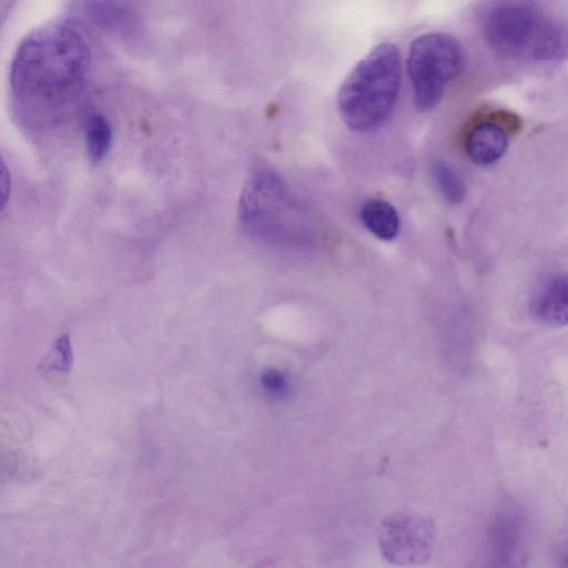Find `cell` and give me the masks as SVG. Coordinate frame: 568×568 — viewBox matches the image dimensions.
Returning <instances> with one entry per match:
<instances>
[{
    "mask_svg": "<svg viewBox=\"0 0 568 568\" xmlns=\"http://www.w3.org/2000/svg\"><path fill=\"white\" fill-rule=\"evenodd\" d=\"M90 50L69 26L43 27L19 45L10 70L18 113L37 129H53L80 104L90 72Z\"/></svg>",
    "mask_w": 568,
    "mask_h": 568,
    "instance_id": "cell-1",
    "label": "cell"
},
{
    "mask_svg": "<svg viewBox=\"0 0 568 568\" xmlns=\"http://www.w3.org/2000/svg\"><path fill=\"white\" fill-rule=\"evenodd\" d=\"M239 219L250 237L278 248H305L313 240L306 207L286 181L272 170H258L245 182L239 201Z\"/></svg>",
    "mask_w": 568,
    "mask_h": 568,
    "instance_id": "cell-2",
    "label": "cell"
},
{
    "mask_svg": "<svg viewBox=\"0 0 568 568\" xmlns=\"http://www.w3.org/2000/svg\"><path fill=\"white\" fill-rule=\"evenodd\" d=\"M481 30L490 49L508 59L551 61L568 55V29L525 0L489 7Z\"/></svg>",
    "mask_w": 568,
    "mask_h": 568,
    "instance_id": "cell-3",
    "label": "cell"
},
{
    "mask_svg": "<svg viewBox=\"0 0 568 568\" xmlns=\"http://www.w3.org/2000/svg\"><path fill=\"white\" fill-rule=\"evenodd\" d=\"M400 55L393 43L376 45L347 75L339 88L337 106L344 123L368 132L390 116L400 87Z\"/></svg>",
    "mask_w": 568,
    "mask_h": 568,
    "instance_id": "cell-4",
    "label": "cell"
},
{
    "mask_svg": "<svg viewBox=\"0 0 568 568\" xmlns=\"http://www.w3.org/2000/svg\"><path fill=\"white\" fill-rule=\"evenodd\" d=\"M462 64L459 43L449 34L429 32L412 42L407 68L418 110L429 111L439 103Z\"/></svg>",
    "mask_w": 568,
    "mask_h": 568,
    "instance_id": "cell-5",
    "label": "cell"
},
{
    "mask_svg": "<svg viewBox=\"0 0 568 568\" xmlns=\"http://www.w3.org/2000/svg\"><path fill=\"white\" fill-rule=\"evenodd\" d=\"M434 534L429 518L402 510L382 521L378 539L387 560L396 565H416L429 558Z\"/></svg>",
    "mask_w": 568,
    "mask_h": 568,
    "instance_id": "cell-6",
    "label": "cell"
},
{
    "mask_svg": "<svg viewBox=\"0 0 568 568\" xmlns=\"http://www.w3.org/2000/svg\"><path fill=\"white\" fill-rule=\"evenodd\" d=\"M516 120L505 114H490L474 120L465 131L464 149L468 158L481 165L496 162L505 153L510 128Z\"/></svg>",
    "mask_w": 568,
    "mask_h": 568,
    "instance_id": "cell-7",
    "label": "cell"
},
{
    "mask_svg": "<svg viewBox=\"0 0 568 568\" xmlns=\"http://www.w3.org/2000/svg\"><path fill=\"white\" fill-rule=\"evenodd\" d=\"M75 4L87 22L108 33L131 37L141 26L138 0H77Z\"/></svg>",
    "mask_w": 568,
    "mask_h": 568,
    "instance_id": "cell-8",
    "label": "cell"
},
{
    "mask_svg": "<svg viewBox=\"0 0 568 568\" xmlns=\"http://www.w3.org/2000/svg\"><path fill=\"white\" fill-rule=\"evenodd\" d=\"M530 310L541 323L555 326L568 324V274L549 275L535 290Z\"/></svg>",
    "mask_w": 568,
    "mask_h": 568,
    "instance_id": "cell-9",
    "label": "cell"
},
{
    "mask_svg": "<svg viewBox=\"0 0 568 568\" xmlns=\"http://www.w3.org/2000/svg\"><path fill=\"white\" fill-rule=\"evenodd\" d=\"M364 226L376 237L390 241L399 231V216L396 209L382 199L366 200L359 211Z\"/></svg>",
    "mask_w": 568,
    "mask_h": 568,
    "instance_id": "cell-10",
    "label": "cell"
},
{
    "mask_svg": "<svg viewBox=\"0 0 568 568\" xmlns=\"http://www.w3.org/2000/svg\"><path fill=\"white\" fill-rule=\"evenodd\" d=\"M113 132L109 120L100 113H91L84 123L85 151L90 162L97 164L109 153Z\"/></svg>",
    "mask_w": 568,
    "mask_h": 568,
    "instance_id": "cell-11",
    "label": "cell"
},
{
    "mask_svg": "<svg viewBox=\"0 0 568 568\" xmlns=\"http://www.w3.org/2000/svg\"><path fill=\"white\" fill-rule=\"evenodd\" d=\"M432 176L437 190L446 201L455 204L464 200L466 194L465 183L446 162L440 160L433 162Z\"/></svg>",
    "mask_w": 568,
    "mask_h": 568,
    "instance_id": "cell-12",
    "label": "cell"
},
{
    "mask_svg": "<svg viewBox=\"0 0 568 568\" xmlns=\"http://www.w3.org/2000/svg\"><path fill=\"white\" fill-rule=\"evenodd\" d=\"M262 386L272 395H281L285 393L287 384L285 376L275 368H268L262 373Z\"/></svg>",
    "mask_w": 568,
    "mask_h": 568,
    "instance_id": "cell-13",
    "label": "cell"
},
{
    "mask_svg": "<svg viewBox=\"0 0 568 568\" xmlns=\"http://www.w3.org/2000/svg\"><path fill=\"white\" fill-rule=\"evenodd\" d=\"M10 190V174L4 165V163H2V170H1V200H2V206H4L7 200H8V194H9V191Z\"/></svg>",
    "mask_w": 568,
    "mask_h": 568,
    "instance_id": "cell-14",
    "label": "cell"
}]
</instances>
